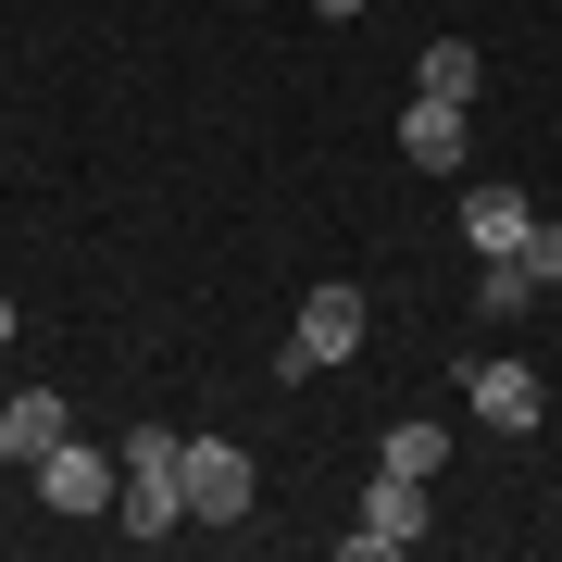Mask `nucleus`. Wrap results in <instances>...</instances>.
<instances>
[{
    "mask_svg": "<svg viewBox=\"0 0 562 562\" xmlns=\"http://www.w3.org/2000/svg\"><path fill=\"white\" fill-rule=\"evenodd\" d=\"M513 262H525L538 288H562V225H525V250H513Z\"/></svg>",
    "mask_w": 562,
    "mask_h": 562,
    "instance_id": "ddd939ff",
    "label": "nucleus"
},
{
    "mask_svg": "<svg viewBox=\"0 0 562 562\" xmlns=\"http://www.w3.org/2000/svg\"><path fill=\"white\" fill-rule=\"evenodd\" d=\"M25 475H38V501H50L63 525H113V487H125V462H113V450H88V438H50L38 462H25Z\"/></svg>",
    "mask_w": 562,
    "mask_h": 562,
    "instance_id": "f03ea898",
    "label": "nucleus"
},
{
    "mask_svg": "<svg viewBox=\"0 0 562 562\" xmlns=\"http://www.w3.org/2000/svg\"><path fill=\"white\" fill-rule=\"evenodd\" d=\"M425 88L475 113V88H487V63H475V38H438V50H425Z\"/></svg>",
    "mask_w": 562,
    "mask_h": 562,
    "instance_id": "f8f14e48",
    "label": "nucleus"
},
{
    "mask_svg": "<svg viewBox=\"0 0 562 562\" xmlns=\"http://www.w3.org/2000/svg\"><path fill=\"white\" fill-rule=\"evenodd\" d=\"M413 538H425V475H387V462H375L362 525H350V562H387V550H413Z\"/></svg>",
    "mask_w": 562,
    "mask_h": 562,
    "instance_id": "7ed1b4c3",
    "label": "nucleus"
},
{
    "mask_svg": "<svg viewBox=\"0 0 562 562\" xmlns=\"http://www.w3.org/2000/svg\"><path fill=\"white\" fill-rule=\"evenodd\" d=\"M462 138H475V125H462V101H438V88H413V101H401V162H413V176H450Z\"/></svg>",
    "mask_w": 562,
    "mask_h": 562,
    "instance_id": "423d86ee",
    "label": "nucleus"
},
{
    "mask_svg": "<svg viewBox=\"0 0 562 562\" xmlns=\"http://www.w3.org/2000/svg\"><path fill=\"white\" fill-rule=\"evenodd\" d=\"M50 438H76V413H63V387H25V401H0V475H13V462H38Z\"/></svg>",
    "mask_w": 562,
    "mask_h": 562,
    "instance_id": "6e6552de",
    "label": "nucleus"
},
{
    "mask_svg": "<svg viewBox=\"0 0 562 562\" xmlns=\"http://www.w3.org/2000/svg\"><path fill=\"white\" fill-rule=\"evenodd\" d=\"M375 462H387V475H438V462H450V425H387Z\"/></svg>",
    "mask_w": 562,
    "mask_h": 562,
    "instance_id": "9b49d317",
    "label": "nucleus"
},
{
    "mask_svg": "<svg viewBox=\"0 0 562 562\" xmlns=\"http://www.w3.org/2000/svg\"><path fill=\"white\" fill-rule=\"evenodd\" d=\"M462 401H475V425L525 438V425L550 413V387H538V362H475V375H462Z\"/></svg>",
    "mask_w": 562,
    "mask_h": 562,
    "instance_id": "39448f33",
    "label": "nucleus"
},
{
    "mask_svg": "<svg viewBox=\"0 0 562 562\" xmlns=\"http://www.w3.org/2000/svg\"><path fill=\"white\" fill-rule=\"evenodd\" d=\"M113 462H125V487H113V525H125V538H138V550L188 538V438H176V425H138Z\"/></svg>",
    "mask_w": 562,
    "mask_h": 562,
    "instance_id": "f257e3e1",
    "label": "nucleus"
},
{
    "mask_svg": "<svg viewBox=\"0 0 562 562\" xmlns=\"http://www.w3.org/2000/svg\"><path fill=\"white\" fill-rule=\"evenodd\" d=\"M313 13H325V25H362V0H313Z\"/></svg>",
    "mask_w": 562,
    "mask_h": 562,
    "instance_id": "4468645a",
    "label": "nucleus"
},
{
    "mask_svg": "<svg viewBox=\"0 0 562 562\" xmlns=\"http://www.w3.org/2000/svg\"><path fill=\"white\" fill-rule=\"evenodd\" d=\"M250 513V450L238 438H188V525H238Z\"/></svg>",
    "mask_w": 562,
    "mask_h": 562,
    "instance_id": "20e7f679",
    "label": "nucleus"
},
{
    "mask_svg": "<svg viewBox=\"0 0 562 562\" xmlns=\"http://www.w3.org/2000/svg\"><path fill=\"white\" fill-rule=\"evenodd\" d=\"M0 350H13V301H0Z\"/></svg>",
    "mask_w": 562,
    "mask_h": 562,
    "instance_id": "2eb2a0df",
    "label": "nucleus"
},
{
    "mask_svg": "<svg viewBox=\"0 0 562 562\" xmlns=\"http://www.w3.org/2000/svg\"><path fill=\"white\" fill-rule=\"evenodd\" d=\"M288 350H301L313 375H325V362H350V350H362V288H313L301 325H288Z\"/></svg>",
    "mask_w": 562,
    "mask_h": 562,
    "instance_id": "0eeeda50",
    "label": "nucleus"
},
{
    "mask_svg": "<svg viewBox=\"0 0 562 562\" xmlns=\"http://www.w3.org/2000/svg\"><path fill=\"white\" fill-rule=\"evenodd\" d=\"M525 225H538V213H525V188H501V176H487V188H462V250H525Z\"/></svg>",
    "mask_w": 562,
    "mask_h": 562,
    "instance_id": "1a4fd4ad",
    "label": "nucleus"
},
{
    "mask_svg": "<svg viewBox=\"0 0 562 562\" xmlns=\"http://www.w3.org/2000/svg\"><path fill=\"white\" fill-rule=\"evenodd\" d=\"M538 301H550V288L525 276L513 250H487V262H475V313H487V325H513V313H538Z\"/></svg>",
    "mask_w": 562,
    "mask_h": 562,
    "instance_id": "9d476101",
    "label": "nucleus"
}]
</instances>
